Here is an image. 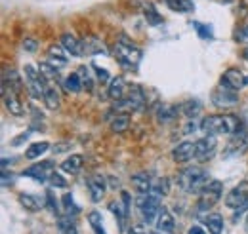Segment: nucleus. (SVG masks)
Segmentation results:
<instances>
[{
    "label": "nucleus",
    "instance_id": "nucleus-1",
    "mask_svg": "<svg viewBox=\"0 0 248 234\" xmlns=\"http://www.w3.org/2000/svg\"><path fill=\"white\" fill-rule=\"evenodd\" d=\"M178 187L187 194H201V190L210 183L208 172L201 166H187L178 172Z\"/></svg>",
    "mask_w": 248,
    "mask_h": 234
},
{
    "label": "nucleus",
    "instance_id": "nucleus-2",
    "mask_svg": "<svg viewBox=\"0 0 248 234\" xmlns=\"http://www.w3.org/2000/svg\"><path fill=\"white\" fill-rule=\"evenodd\" d=\"M206 135H229V133H235L239 132L241 128V122L239 118L233 117V115H212V117H204L201 120V126H199Z\"/></svg>",
    "mask_w": 248,
    "mask_h": 234
},
{
    "label": "nucleus",
    "instance_id": "nucleus-3",
    "mask_svg": "<svg viewBox=\"0 0 248 234\" xmlns=\"http://www.w3.org/2000/svg\"><path fill=\"white\" fill-rule=\"evenodd\" d=\"M113 56L128 71H136L140 67V63H141V58H143L141 50L134 42H130L126 36H121L119 42L113 46Z\"/></svg>",
    "mask_w": 248,
    "mask_h": 234
},
{
    "label": "nucleus",
    "instance_id": "nucleus-4",
    "mask_svg": "<svg viewBox=\"0 0 248 234\" xmlns=\"http://www.w3.org/2000/svg\"><path fill=\"white\" fill-rule=\"evenodd\" d=\"M145 103H147V95H145L143 88H140L138 84H134L132 88L128 89V93L124 95L123 99L115 103V109L119 113H123V115H130V113L141 111L145 107Z\"/></svg>",
    "mask_w": 248,
    "mask_h": 234
},
{
    "label": "nucleus",
    "instance_id": "nucleus-5",
    "mask_svg": "<svg viewBox=\"0 0 248 234\" xmlns=\"http://www.w3.org/2000/svg\"><path fill=\"white\" fill-rule=\"evenodd\" d=\"M221 194H223V183L221 181H210L202 190H201V194H199V200H197V211L199 213H202V211H208L212 205H216L219 202V198H221Z\"/></svg>",
    "mask_w": 248,
    "mask_h": 234
},
{
    "label": "nucleus",
    "instance_id": "nucleus-6",
    "mask_svg": "<svg viewBox=\"0 0 248 234\" xmlns=\"http://www.w3.org/2000/svg\"><path fill=\"white\" fill-rule=\"evenodd\" d=\"M225 205L233 211H237L235 217H239L245 209H248V181H241L237 187H233L227 196H225Z\"/></svg>",
    "mask_w": 248,
    "mask_h": 234
},
{
    "label": "nucleus",
    "instance_id": "nucleus-7",
    "mask_svg": "<svg viewBox=\"0 0 248 234\" xmlns=\"http://www.w3.org/2000/svg\"><path fill=\"white\" fill-rule=\"evenodd\" d=\"M136 204H138V213H140V217H141V221L145 225L155 223L158 213H160V209H162L158 198L153 196V194H141Z\"/></svg>",
    "mask_w": 248,
    "mask_h": 234
},
{
    "label": "nucleus",
    "instance_id": "nucleus-8",
    "mask_svg": "<svg viewBox=\"0 0 248 234\" xmlns=\"http://www.w3.org/2000/svg\"><path fill=\"white\" fill-rule=\"evenodd\" d=\"M25 78H27V88L32 93V97L40 99L44 97L48 86V78L40 73V69H34L32 65H25Z\"/></svg>",
    "mask_w": 248,
    "mask_h": 234
},
{
    "label": "nucleus",
    "instance_id": "nucleus-9",
    "mask_svg": "<svg viewBox=\"0 0 248 234\" xmlns=\"http://www.w3.org/2000/svg\"><path fill=\"white\" fill-rule=\"evenodd\" d=\"M212 105L217 109H231V107H237L239 105V93L235 89H229L225 86H217L212 91Z\"/></svg>",
    "mask_w": 248,
    "mask_h": 234
},
{
    "label": "nucleus",
    "instance_id": "nucleus-10",
    "mask_svg": "<svg viewBox=\"0 0 248 234\" xmlns=\"http://www.w3.org/2000/svg\"><path fill=\"white\" fill-rule=\"evenodd\" d=\"M56 172V164L52 160H44V162H38V164H32L27 170H23V177H29V179H34L38 183H46L50 181L52 174Z\"/></svg>",
    "mask_w": 248,
    "mask_h": 234
},
{
    "label": "nucleus",
    "instance_id": "nucleus-11",
    "mask_svg": "<svg viewBox=\"0 0 248 234\" xmlns=\"http://www.w3.org/2000/svg\"><path fill=\"white\" fill-rule=\"evenodd\" d=\"M197 143V152H195V158L199 162H206L210 160L217 150V143H216V137L214 135H204L201 139L195 141Z\"/></svg>",
    "mask_w": 248,
    "mask_h": 234
},
{
    "label": "nucleus",
    "instance_id": "nucleus-12",
    "mask_svg": "<svg viewBox=\"0 0 248 234\" xmlns=\"http://www.w3.org/2000/svg\"><path fill=\"white\" fill-rule=\"evenodd\" d=\"M247 148H248V133L243 132V130H239V132H235L233 137L229 139L223 156H225V158H229V156H239V154H243Z\"/></svg>",
    "mask_w": 248,
    "mask_h": 234
},
{
    "label": "nucleus",
    "instance_id": "nucleus-13",
    "mask_svg": "<svg viewBox=\"0 0 248 234\" xmlns=\"http://www.w3.org/2000/svg\"><path fill=\"white\" fill-rule=\"evenodd\" d=\"M221 86L239 91L241 88L247 86V76L239 69H227L223 73V76H221Z\"/></svg>",
    "mask_w": 248,
    "mask_h": 234
},
{
    "label": "nucleus",
    "instance_id": "nucleus-14",
    "mask_svg": "<svg viewBox=\"0 0 248 234\" xmlns=\"http://www.w3.org/2000/svg\"><path fill=\"white\" fill-rule=\"evenodd\" d=\"M195 152H197V143L195 141H184L172 150V158H174L176 164H186V162L195 158Z\"/></svg>",
    "mask_w": 248,
    "mask_h": 234
},
{
    "label": "nucleus",
    "instance_id": "nucleus-15",
    "mask_svg": "<svg viewBox=\"0 0 248 234\" xmlns=\"http://www.w3.org/2000/svg\"><path fill=\"white\" fill-rule=\"evenodd\" d=\"M86 185H88V190H90V198L92 202H101L103 196H105V190H107V185H105V179L101 176H90L86 179Z\"/></svg>",
    "mask_w": 248,
    "mask_h": 234
},
{
    "label": "nucleus",
    "instance_id": "nucleus-16",
    "mask_svg": "<svg viewBox=\"0 0 248 234\" xmlns=\"http://www.w3.org/2000/svg\"><path fill=\"white\" fill-rule=\"evenodd\" d=\"M2 88L10 89V91H14V93H19L21 88H23V80H21V76H19V73L16 71V69H4V73H2Z\"/></svg>",
    "mask_w": 248,
    "mask_h": 234
},
{
    "label": "nucleus",
    "instance_id": "nucleus-17",
    "mask_svg": "<svg viewBox=\"0 0 248 234\" xmlns=\"http://www.w3.org/2000/svg\"><path fill=\"white\" fill-rule=\"evenodd\" d=\"M62 46L65 48V52H69V54H73V56H77V58L86 56V54H84V42L78 40L77 36L69 34V32H65L62 36Z\"/></svg>",
    "mask_w": 248,
    "mask_h": 234
},
{
    "label": "nucleus",
    "instance_id": "nucleus-18",
    "mask_svg": "<svg viewBox=\"0 0 248 234\" xmlns=\"http://www.w3.org/2000/svg\"><path fill=\"white\" fill-rule=\"evenodd\" d=\"M2 99H4V105H6V109L10 111V115H14V117H21V115H23V105H21V101L17 99V93L2 88Z\"/></svg>",
    "mask_w": 248,
    "mask_h": 234
},
{
    "label": "nucleus",
    "instance_id": "nucleus-19",
    "mask_svg": "<svg viewBox=\"0 0 248 234\" xmlns=\"http://www.w3.org/2000/svg\"><path fill=\"white\" fill-rule=\"evenodd\" d=\"M178 113H182V107H180V105H168V103H162V105H158V109H156V120H158L160 124L172 122L174 118L178 117Z\"/></svg>",
    "mask_w": 248,
    "mask_h": 234
},
{
    "label": "nucleus",
    "instance_id": "nucleus-20",
    "mask_svg": "<svg viewBox=\"0 0 248 234\" xmlns=\"http://www.w3.org/2000/svg\"><path fill=\"white\" fill-rule=\"evenodd\" d=\"M107 95H109V99H113L115 103L121 101L124 95H126V82H124L123 76H115V78H111L109 88H107Z\"/></svg>",
    "mask_w": 248,
    "mask_h": 234
},
{
    "label": "nucleus",
    "instance_id": "nucleus-21",
    "mask_svg": "<svg viewBox=\"0 0 248 234\" xmlns=\"http://www.w3.org/2000/svg\"><path fill=\"white\" fill-rule=\"evenodd\" d=\"M151 185H153L151 176L145 174V172H140V174L132 176V187H134L140 194H149V192H151Z\"/></svg>",
    "mask_w": 248,
    "mask_h": 234
},
{
    "label": "nucleus",
    "instance_id": "nucleus-22",
    "mask_svg": "<svg viewBox=\"0 0 248 234\" xmlns=\"http://www.w3.org/2000/svg\"><path fill=\"white\" fill-rule=\"evenodd\" d=\"M174 227H176V223H174L172 213H170L166 207H162L160 213H158V217H156V231H158V233L168 234L174 231Z\"/></svg>",
    "mask_w": 248,
    "mask_h": 234
},
{
    "label": "nucleus",
    "instance_id": "nucleus-23",
    "mask_svg": "<svg viewBox=\"0 0 248 234\" xmlns=\"http://www.w3.org/2000/svg\"><path fill=\"white\" fill-rule=\"evenodd\" d=\"M19 204L23 205L25 209L29 211H40L44 205H46V198H38L34 194H19Z\"/></svg>",
    "mask_w": 248,
    "mask_h": 234
},
{
    "label": "nucleus",
    "instance_id": "nucleus-24",
    "mask_svg": "<svg viewBox=\"0 0 248 234\" xmlns=\"http://www.w3.org/2000/svg\"><path fill=\"white\" fill-rule=\"evenodd\" d=\"M48 54H50V56H48V63H50L52 67H56L58 71H60V69H63V67L67 65V61H69V59H67V56L63 54V50L60 48V46H52V48L48 50Z\"/></svg>",
    "mask_w": 248,
    "mask_h": 234
},
{
    "label": "nucleus",
    "instance_id": "nucleus-25",
    "mask_svg": "<svg viewBox=\"0 0 248 234\" xmlns=\"http://www.w3.org/2000/svg\"><path fill=\"white\" fill-rule=\"evenodd\" d=\"M82 164H84L82 154H71L69 158H65L62 162V170L67 174H77V172H80Z\"/></svg>",
    "mask_w": 248,
    "mask_h": 234
},
{
    "label": "nucleus",
    "instance_id": "nucleus-26",
    "mask_svg": "<svg viewBox=\"0 0 248 234\" xmlns=\"http://www.w3.org/2000/svg\"><path fill=\"white\" fill-rule=\"evenodd\" d=\"M180 107H182V113H184L189 120L197 118L199 115H201V111H202V103H201L199 99H187V101H184Z\"/></svg>",
    "mask_w": 248,
    "mask_h": 234
},
{
    "label": "nucleus",
    "instance_id": "nucleus-27",
    "mask_svg": "<svg viewBox=\"0 0 248 234\" xmlns=\"http://www.w3.org/2000/svg\"><path fill=\"white\" fill-rule=\"evenodd\" d=\"M204 225L208 227L210 234H221L223 233V217L219 213H208L204 217Z\"/></svg>",
    "mask_w": 248,
    "mask_h": 234
},
{
    "label": "nucleus",
    "instance_id": "nucleus-28",
    "mask_svg": "<svg viewBox=\"0 0 248 234\" xmlns=\"http://www.w3.org/2000/svg\"><path fill=\"white\" fill-rule=\"evenodd\" d=\"M141 10H143V15H145V19H147L149 25H160L162 23L160 14L156 12V8L151 2H141Z\"/></svg>",
    "mask_w": 248,
    "mask_h": 234
},
{
    "label": "nucleus",
    "instance_id": "nucleus-29",
    "mask_svg": "<svg viewBox=\"0 0 248 234\" xmlns=\"http://www.w3.org/2000/svg\"><path fill=\"white\" fill-rule=\"evenodd\" d=\"M164 2L172 12H178V14H189L195 10L193 0H164Z\"/></svg>",
    "mask_w": 248,
    "mask_h": 234
},
{
    "label": "nucleus",
    "instance_id": "nucleus-30",
    "mask_svg": "<svg viewBox=\"0 0 248 234\" xmlns=\"http://www.w3.org/2000/svg\"><path fill=\"white\" fill-rule=\"evenodd\" d=\"M82 42H84V54H88V56H95V54H107V52H105L103 42H99V40H97V38H93V36L84 38Z\"/></svg>",
    "mask_w": 248,
    "mask_h": 234
},
{
    "label": "nucleus",
    "instance_id": "nucleus-31",
    "mask_svg": "<svg viewBox=\"0 0 248 234\" xmlns=\"http://www.w3.org/2000/svg\"><path fill=\"white\" fill-rule=\"evenodd\" d=\"M63 88H65V91H69V93H78L80 89L84 88V84H82V80H80L78 73L69 74V76L63 80Z\"/></svg>",
    "mask_w": 248,
    "mask_h": 234
},
{
    "label": "nucleus",
    "instance_id": "nucleus-32",
    "mask_svg": "<svg viewBox=\"0 0 248 234\" xmlns=\"http://www.w3.org/2000/svg\"><path fill=\"white\" fill-rule=\"evenodd\" d=\"M130 128V117L128 115H117V117L111 120V130L115 132V133H124L126 130Z\"/></svg>",
    "mask_w": 248,
    "mask_h": 234
},
{
    "label": "nucleus",
    "instance_id": "nucleus-33",
    "mask_svg": "<svg viewBox=\"0 0 248 234\" xmlns=\"http://www.w3.org/2000/svg\"><path fill=\"white\" fill-rule=\"evenodd\" d=\"M62 204H63V211H65V215H67V217H75V215L80 211V207L75 204V200H73V194H71V192H65V194H63Z\"/></svg>",
    "mask_w": 248,
    "mask_h": 234
},
{
    "label": "nucleus",
    "instance_id": "nucleus-34",
    "mask_svg": "<svg viewBox=\"0 0 248 234\" xmlns=\"http://www.w3.org/2000/svg\"><path fill=\"white\" fill-rule=\"evenodd\" d=\"M109 209H111V211H113V215L117 217V221H119V229L124 231V221L128 219V211H126L124 204H121V202H111Z\"/></svg>",
    "mask_w": 248,
    "mask_h": 234
},
{
    "label": "nucleus",
    "instance_id": "nucleus-35",
    "mask_svg": "<svg viewBox=\"0 0 248 234\" xmlns=\"http://www.w3.org/2000/svg\"><path fill=\"white\" fill-rule=\"evenodd\" d=\"M48 148H50V143H48V141L32 143V145H29V148L25 150V156H27L29 160H34V158H38L40 154H44V152H46Z\"/></svg>",
    "mask_w": 248,
    "mask_h": 234
},
{
    "label": "nucleus",
    "instance_id": "nucleus-36",
    "mask_svg": "<svg viewBox=\"0 0 248 234\" xmlns=\"http://www.w3.org/2000/svg\"><path fill=\"white\" fill-rule=\"evenodd\" d=\"M151 194L156 196V198L168 194V179H166V177H158V179L153 181V185H151Z\"/></svg>",
    "mask_w": 248,
    "mask_h": 234
},
{
    "label": "nucleus",
    "instance_id": "nucleus-37",
    "mask_svg": "<svg viewBox=\"0 0 248 234\" xmlns=\"http://www.w3.org/2000/svg\"><path fill=\"white\" fill-rule=\"evenodd\" d=\"M58 229H60V233L62 234H78V229H77V225L73 223V217H62L60 215V219H58Z\"/></svg>",
    "mask_w": 248,
    "mask_h": 234
},
{
    "label": "nucleus",
    "instance_id": "nucleus-38",
    "mask_svg": "<svg viewBox=\"0 0 248 234\" xmlns=\"http://www.w3.org/2000/svg\"><path fill=\"white\" fill-rule=\"evenodd\" d=\"M44 103H46V107L50 109V111H56V109H60V95H58V91L56 88H48L46 89V93H44Z\"/></svg>",
    "mask_w": 248,
    "mask_h": 234
},
{
    "label": "nucleus",
    "instance_id": "nucleus-39",
    "mask_svg": "<svg viewBox=\"0 0 248 234\" xmlns=\"http://www.w3.org/2000/svg\"><path fill=\"white\" fill-rule=\"evenodd\" d=\"M101 221H103V219H101V213H99V211H90V213H88V223H90V227L93 229L95 234H107L105 229H103V223H101Z\"/></svg>",
    "mask_w": 248,
    "mask_h": 234
},
{
    "label": "nucleus",
    "instance_id": "nucleus-40",
    "mask_svg": "<svg viewBox=\"0 0 248 234\" xmlns=\"http://www.w3.org/2000/svg\"><path fill=\"white\" fill-rule=\"evenodd\" d=\"M193 27L197 29V32H199V36H201L202 40H212V38H214V32H212V27H208V25H202L201 21H195V23H193Z\"/></svg>",
    "mask_w": 248,
    "mask_h": 234
},
{
    "label": "nucleus",
    "instance_id": "nucleus-41",
    "mask_svg": "<svg viewBox=\"0 0 248 234\" xmlns=\"http://www.w3.org/2000/svg\"><path fill=\"white\" fill-rule=\"evenodd\" d=\"M77 73H78V76H80V80H82L84 88L90 91V89L93 88V80H92V76H90V71H88L86 67H78V71H77Z\"/></svg>",
    "mask_w": 248,
    "mask_h": 234
},
{
    "label": "nucleus",
    "instance_id": "nucleus-42",
    "mask_svg": "<svg viewBox=\"0 0 248 234\" xmlns=\"http://www.w3.org/2000/svg\"><path fill=\"white\" fill-rule=\"evenodd\" d=\"M38 69H40V73H42V74H44L48 80H52V78H58V69H56V67H52L48 61H42Z\"/></svg>",
    "mask_w": 248,
    "mask_h": 234
},
{
    "label": "nucleus",
    "instance_id": "nucleus-43",
    "mask_svg": "<svg viewBox=\"0 0 248 234\" xmlns=\"http://www.w3.org/2000/svg\"><path fill=\"white\" fill-rule=\"evenodd\" d=\"M46 205L52 209V213H54V215H58V217H60V204H58V198H54V192H52V190H48V192H46Z\"/></svg>",
    "mask_w": 248,
    "mask_h": 234
},
{
    "label": "nucleus",
    "instance_id": "nucleus-44",
    "mask_svg": "<svg viewBox=\"0 0 248 234\" xmlns=\"http://www.w3.org/2000/svg\"><path fill=\"white\" fill-rule=\"evenodd\" d=\"M50 185L56 187V189H65V187H67V181H65L58 172H54L52 177H50Z\"/></svg>",
    "mask_w": 248,
    "mask_h": 234
},
{
    "label": "nucleus",
    "instance_id": "nucleus-45",
    "mask_svg": "<svg viewBox=\"0 0 248 234\" xmlns=\"http://www.w3.org/2000/svg\"><path fill=\"white\" fill-rule=\"evenodd\" d=\"M235 40L241 42V44H248V23L247 25H243L241 29L235 32Z\"/></svg>",
    "mask_w": 248,
    "mask_h": 234
},
{
    "label": "nucleus",
    "instance_id": "nucleus-46",
    "mask_svg": "<svg viewBox=\"0 0 248 234\" xmlns=\"http://www.w3.org/2000/svg\"><path fill=\"white\" fill-rule=\"evenodd\" d=\"M23 48H25L27 52L34 54V52H36V48H38V42H36L34 38H25V40H23Z\"/></svg>",
    "mask_w": 248,
    "mask_h": 234
},
{
    "label": "nucleus",
    "instance_id": "nucleus-47",
    "mask_svg": "<svg viewBox=\"0 0 248 234\" xmlns=\"http://www.w3.org/2000/svg\"><path fill=\"white\" fill-rule=\"evenodd\" d=\"M93 71H95V74H97V78H99L101 82L111 80V78H109V73H107L105 69H101V67H95V65H93Z\"/></svg>",
    "mask_w": 248,
    "mask_h": 234
},
{
    "label": "nucleus",
    "instance_id": "nucleus-48",
    "mask_svg": "<svg viewBox=\"0 0 248 234\" xmlns=\"http://www.w3.org/2000/svg\"><path fill=\"white\" fill-rule=\"evenodd\" d=\"M195 130H197V124L195 122H187L186 128H184V133H193Z\"/></svg>",
    "mask_w": 248,
    "mask_h": 234
},
{
    "label": "nucleus",
    "instance_id": "nucleus-49",
    "mask_svg": "<svg viewBox=\"0 0 248 234\" xmlns=\"http://www.w3.org/2000/svg\"><path fill=\"white\" fill-rule=\"evenodd\" d=\"M128 234H147V233H145V229H143V227L136 225V227H132V229H130V233Z\"/></svg>",
    "mask_w": 248,
    "mask_h": 234
},
{
    "label": "nucleus",
    "instance_id": "nucleus-50",
    "mask_svg": "<svg viewBox=\"0 0 248 234\" xmlns=\"http://www.w3.org/2000/svg\"><path fill=\"white\" fill-rule=\"evenodd\" d=\"M187 234H206V233H204V231H202L201 227H197V225H193V227H191V229L187 231Z\"/></svg>",
    "mask_w": 248,
    "mask_h": 234
},
{
    "label": "nucleus",
    "instance_id": "nucleus-51",
    "mask_svg": "<svg viewBox=\"0 0 248 234\" xmlns=\"http://www.w3.org/2000/svg\"><path fill=\"white\" fill-rule=\"evenodd\" d=\"M60 146H54V152H62L65 148H69V143H58Z\"/></svg>",
    "mask_w": 248,
    "mask_h": 234
},
{
    "label": "nucleus",
    "instance_id": "nucleus-52",
    "mask_svg": "<svg viewBox=\"0 0 248 234\" xmlns=\"http://www.w3.org/2000/svg\"><path fill=\"white\" fill-rule=\"evenodd\" d=\"M243 58H245V59H247V61H248V48H247V50H245V52H243Z\"/></svg>",
    "mask_w": 248,
    "mask_h": 234
},
{
    "label": "nucleus",
    "instance_id": "nucleus-53",
    "mask_svg": "<svg viewBox=\"0 0 248 234\" xmlns=\"http://www.w3.org/2000/svg\"><path fill=\"white\" fill-rule=\"evenodd\" d=\"M245 231H247V234H248V215H247V221H245Z\"/></svg>",
    "mask_w": 248,
    "mask_h": 234
},
{
    "label": "nucleus",
    "instance_id": "nucleus-54",
    "mask_svg": "<svg viewBox=\"0 0 248 234\" xmlns=\"http://www.w3.org/2000/svg\"><path fill=\"white\" fill-rule=\"evenodd\" d=\"M151 234H166V233H158V231H156V233H151Z\"/></svg>",
    "mask_w": 248,
    "mask_h": 234
}]
</instances>
